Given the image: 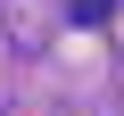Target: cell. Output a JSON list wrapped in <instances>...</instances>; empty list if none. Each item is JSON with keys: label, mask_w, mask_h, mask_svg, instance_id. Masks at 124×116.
<instances>
[{"label": "cell", "mask_w": 124, "mask_h": 116, "mask_svg": "<svg viewBox=\"0 0 124 116\" xmlns=\"http://www.w3.org/2000/svg\"><path fill=\"white\" fill-rule=\"evenodd\" d=\"M41 25H50V0H0V33H8V50H41Z\"/></svg>", "instance_id": "obj_1"}, {"label": "cell", "mask_w": 124, "mask_h": 116, "mask_svg": "<svg viewBox=\"0 0 124 116\" xmlns=\"http://www.w3.org/2000/svg\"><path fill=\"white\" fill-rule=\"evenodd\" d=\"M116 8H124V0H66V17H75L83 33H99V25H116Z\"/></svg>", "instance_id": "obj_2"}]
</instances>
